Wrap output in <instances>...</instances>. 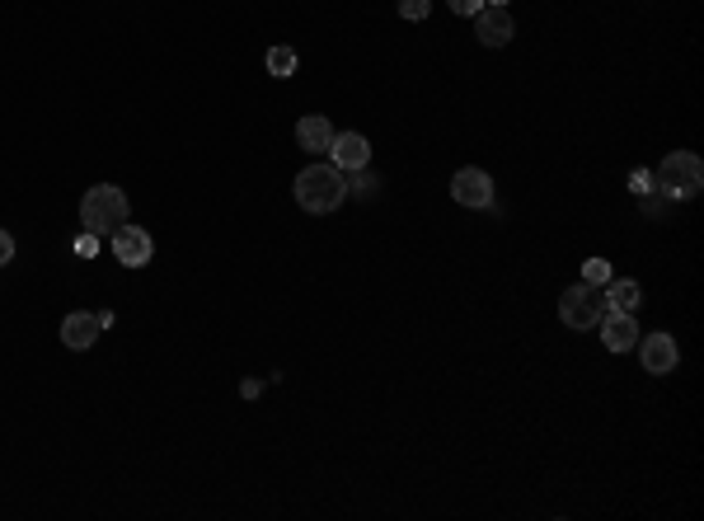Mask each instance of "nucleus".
<instances>
[{"instance_id":"f257e3e1","label":"nucleus","mask_w":704,"mask_h":521,"mask_svg":"<svg viewBox=\"0 0 704 521\" xmlns=\"http://www.w3.org/2000/svg\"><path fill=\"white\" fill-rule=\"evenodd\" d=\"M291 193L301 202V212L329 216L348 202V174L338 165H329V160H320V165H306L296 174V188H291Z\"/></svg>"},{"instance_id":"f03ea898","label":"nucleus","mask_w":704,"mask_h":521,"mask_svg":"<svg viewBox=\"0 0 704 521\" xmlns=\"http://www.w3.org/2000/svg\"><path fill=\"white\" fill-rule=\"evenodd\" d=\"M127 216H132V202L118 184H94L85 188V198H80V230H90V235H113L118 226H127Z\"/></svg>"},{"instance_id":"7ed1b4c3","label":"nucleus","mask_w":704,"mask_h":521,"mask_svg":"<svg viewBox=\"0 0 704 521\" xmlns=\"http://www.w3.org/2000/svg\"><path fill=\"white\" fill-rule=\"evenodd\" d=\"M653 188H658L662 198H672V202L700 198V188H704V160L695 151H672L658 165V174H653Z\"/></svg>"},{"instance_id":"20e7f679","label":"nucleus","mask_w":704,"mask_h":521,"mask_svg":"<svg viewBox=\"0 0 704 521\" xmlns=\"http://www.w3.org/2000/svg\"><path fill=\"white\" fill-rule=\"evenodd\" d=\"M601 315H606V301H601V287H592V282H573V287L559 296V320H564L568 329H578V334L597 329Z\"/></svg>"},{"instance_id":"39448f33","label":"nucleus","mask_w":704,"mask_h":521,"mask_svg":"<svg viewBox=\"0 0 704 521\" xmlns=\"http://www.w3.org/2000/svg\"><path fill=\"white\" fill-rule=\"evenodd\" d=\"M108 245H113V259L123 263V268H146L155 259L151 230H141V226H118L108 235Z\"/></svg>"},{"instance_id":"423d86ee","label":"nucleus","mask_w":704,"mask_h":521,"mask_svg":"<svg viewBox=\"0 0 704 521\" xmlns=\"http://www.w3.org/2000/svg\"><path fill=\"white\" fill-rule=\"evenodd\" d=\"M634 348H639V362L648 376H672L676 362H681V348H676L672 334H648V338H639Z\"/></svg>"},{"instance_id":"0eeeda50","label":"nucleus","mask_w":704,"mask_h":521,"mask_svg":"<svg viewBox=\"0 0 704 521\" xmlns=\"http://www.w3.org/2000/svg\"><path fill=\"white\" fill-rule=\"evenodd\" d=\"M475 19V38L484 47H507L512 43V33H517V24H512V15H507V5H484Z\"/></svg>"},{"instance_id":"6e6552de","label":"nucleus","mask_w":704,"mask_h":521,"mask_svg":"<svg viewBox=\"0 0 704 521\" xmlns=\"http://www.w3.org/2000/svg\"><path fill=\"white\" fill-rule=\"evenodd\" d=\"M451 198L460 202V207H489L493 202V179L489 169H460L456 179H451Z\"/></svg>"},{"instance_id":"1a4fd4ad","label":"nucleus","mask_w":704,"mask_h":521,"mask_svg":"<svg viewBox=\"0 0 704 521\" xmlns=\"http://www.w3.org/2000/svg\"><path fill=\"white\" fill-rule=\"evenodd\" d=\"M329 165H338L343 174L352 169H367L371 165V141L362 132H338L334 146H329Z\"/></svg>"},{"instance_id":"9d476101","label":"nucleus","mask_w":704,"mask_h":521,"mask_svg":"<svg viewBox=\"0 0 704 521\" xmlns=\"http://www.w3.org/2000/svg\"><path fill=\"white\" fill-rule=\"evenodd\" d=\"M104 334V324H99V315H90V310H71L62 320V343L71 348V353H85V348H94V338Z\"/></svg>"},{"instance_id":"9b49d317","label":"nucleus","mask_w":704,"mask_h":521,"mask_svg":"<svg viewBox=\"0 0 704 521\" xmlns=\"http://www.w3.org/2000/svg\"><path fill=\"white\" fill-rule=\"evenodd\" d=\"M334 123L324 118V113H306L301 123H296V141H301V151L310 155H329V146H334Z\"/></svg>"},{"instance_id":"f8f14e48","label":"nucleus","mask_w":704,"mask_h":521,"mask_svg":"<svg viewBox=\"0 0 704 521\" xmlns=\"http://www.w3.org/2000/svg\"><path fill=\"white\" fill-rule=\"evenodd\" d=\"M601 343L611 348V353H629L634 343H639V320L634 315H601Z\"/></svg>"},{"instance_id":"ddd939ff","label":"nucleus","mask_w":704,"mask_h":521,"mask_svg":"<svg viewBox=\"0 0 704 521\" xmlns=\"http://www.w3.org/2000/svg\"><path fill=\"white\" fill-rule=\"evenodd\" d=\"M601 301H606L611 315H634V310L643 306V292H639V282H629V277H611V282L601 287Z\"/></svg>"},{"instance_id":"4468645a","label":"nucleus","mask_w":704,"mask_h":521,"mask_svg":"<svg viewBox=\"0 0 704 521\" xmlns=\"http://www.w3.org/2000/svg\"><path fill=\"white\" fill-rule=\"evenodd\" d=\"M268 76H277V80H287V76H296V52H291L287 43H277V47H268Z\"/></svg>"},{"instance_id":"2eb2a0df","label":"nucleus","mask_w":704,"mask_h":521,"mask_svg":"<svg viewBox=\"0 0 704 521\" xmlns=\"http://www.w3.org/2000/svg\"><path fill=\"white\" fill-rule=\"evenodd\" d=\"M381 193V179L371 174V169H352L348 179V198H376Z\"/></svg>"},{"instance_id":"dca6fc26","label":"nucleus","mask_w":704,"mask_h":521,"mask_svg":"<svg viewBox=\"0 0 704 521\" xmlns=\"http://www.w3.org/2000/svg\"><path fill=\"white\" fill-rule=\"evenodd\" d=\"M582 282L606 287V282H611V263H606V259H587V263H582Z\"/></svg>"},{"instance_id":"f3484780","label":"nucleus","mask_w":704,"mask_h":521,"mask_svg":"<svg viewBox=\"0 0 704 521\" xmlns=\"http://www.w3.org/2000/svg\"><path fill=\"white\" fill-rule=\"evenodd\" d=\"M629 193H634V198H648V193H658V188H653V174H648V169H634V174H629Z\"/></svg>"},{"instance_id":"a211bd4d","label":"nucleus","mask_w":704,"mask_h":521,"mask_svg":"<svg viewBox=\"0 0 704 521\" xmlns=\"http://www.w3.org/2000/svg\"><path fill=\"white\" fill-rule=\"evenodd\" d=\"M432 10V0H399V15L404 19H428Z\"/></svg>"},{"instance_id":"6ab92c4d","label":"nucleus","mask_w":704,"mask_h":521,"mask_svg":"<svg viewBox=\"0 0 704 521\" xmlns=\"http://www.w3.org/2000/svg\"><path fill=\"white\" fill-rule=\"evenodd\" d=\"M76 254H85V259H90V254H99V235L80 230V235H76Z\"/></svg>"},{"instance_id":"aec40b11","label":"nucleus","mask_w":704,"mask_h":521,"mask_svg":"<svg viewBox=\"0 0 704 521\" xmlns=\"http://www.w3.org/2000/svg\"><path fill=\"white\" fill-rule=\"evenodd\" d=\"M10 259H15V235H10V230H0V268H5Z\"/></svg>"},{"instance_id":"412c9836","label":"nucleus","mask_w":704,"mask_h":521,"mask_svg":"<svg viewBox=\"0 0 704 521\" xmlns=\"http://www.w3.org/2000/svg\"><path fill=\"white\" fill-rule=\"evenodd\" d=\"M484 0H451V15H479Z\"/></svg>"},{"instance_id":"4be33fe9","label":"nucleus","mask_w":704,"mask_h":521,"mask_svg":"<svg viewBox=\"0 0 704 521\" xmlns=\"http://www.w3.org/2000/svg\"><path fill=\"white\" fill-rule=\"evenodd\" d=\"M484 5H503V0H484Z\"/></svg>"}]
</instances>
